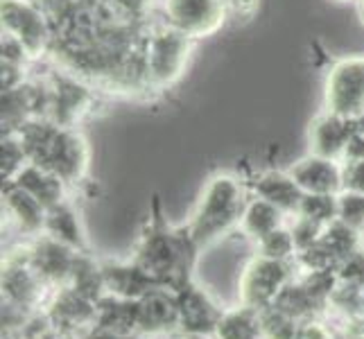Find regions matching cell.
Returning a JSON list of instances; mask_svg holds the SVG:
<instances>
[{"instance_id":"cell-1","label":"cell","mask_w":364,"mask_h":339,"mask_svg":"<svg viewBox=\"0 0 364 339\" xmlns=\"http://www.w3.org/2000/svg\"><path fill=\"white\" fill-rule=\"evenodd\" d=\"M258 274H247V287L242 290L247 308H262L276 301L281 294L283 283H285V271L281 262L276 260H258L256 262Z\"/></svg>"}]
</instances>
